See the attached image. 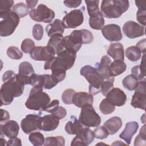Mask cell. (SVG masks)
<instances>
[{"label": "cell", "instance_id": "5", "mask_svg": "<svg viewBox=\"0 0 146 146\" xmlns=\"http://www.w3.org/2000/svg\"><path fill=\"white\" fill-rule=\"evenodd\" d=\"M80 74L89 83V94L95 95L100 92L102 84L104 80L95 67L90 65L84 66L81 68Z\"/></svg>", "mask_w": 146, "mask_h": 146}, {"label": "cell", "instance_id": "22", "mask_svg": "<svg viewBox=\"0 0 146 146\" xmlns=\"http://www.w3.org/2000/svg\"><path fill=\"white\" fill-rule=\"evenodd\" d=\"M107 53L114 60L123 61L124 59V47L121 43L116 42L111 43L108 47Z\"/></svg>", "mask_w": 146, "mask_h": 146}, {"label": "cell", "instance_id": "37", "mask_svg": "<svg viewBox=\"0 0 146 146\" xmlns=\"http://www.w3.org/2000/svg\"><path fill=\"white\" fill-rule=\"evenodd\" d=\"M63 36L61 34H55L50 37L48 42L47 43V46H49L53 48L55 51H56L57 47L61 43L63 39Z\"/></svg>", "mask_w": 146, "mask_h": 146}, {"label": "cell", "instance_id": "54", "mask_svg": "<svg viewBox=\"0 0 146 146\" xmlns=\"http://www.w3.org/2000/svg\"><path fill=\"white\" fill-rule=\"evenodd\" d=\"M1 117L0 121L1 123L3 121L5 122V121H7L10 119V114L7 111H6L3 109H1Z\"/></svg>", "mask_w": 146, "mask_h": 146}, {"label": "cell", "instance_id": "45", "mask_svg": "<svg viewBox=\"0 0 146 146\" xmlns=\"http://www.w3.org/2000/svg\"><path fill=\"white\" fill-rule=\"evenodd\" d=\"M31 85L34 86H40L43 87L44 82L43 75H38L34 74L31 76Z\"/></svg>", "mask_w": 146, "mask_h": 146}, {"label": "cell", "instance_id": "6", "mask_svg": "<svg viewBox=\"0 0 146 146\" xmlns=\"http://www.w3.org/2000/svg\"><path fill=\"white\" fill-rule=\"evenodd\" d=\"M0 35L2 37L11 35L19 23L20 18L14 11L0 15Z\"/></svg>", "mask_w": 146, "mask_h": 146}, {"label": "cell", "instance_id": "43", "mask_svg": "<svg viewBox=\"0 0 146 146\" xmlns=\"http://www.w3.org/2000/svg\"><path fill=\"white\" fill-rule=\"evenodd\" d=\"M44 82L43 88L46 90H50L54 87L58 83L53 79L51 75L43 74Z\"/></svg>", "mask_w": 146, "mask_h": 146}, {"label": "cell", "instance_id": "33", "mask_svg": "<svg viewBox=\"0 0 146 146\" xmlns=\"http://www.w3.org/2000/svg\"><path fill=\"white\" fill-rule=\"evenodd\" d=\"M11 11L15 13L19 18H23L29 14V9L24 3L19 2L15 4L11 9Z\"/></svg>", "mask_w": 146, "mask_h": 146}, {"label": "cell", "instance_id": "12", "mask_svg": "<svg viewBox=\"0 0 146 146\" xmlns=\"http://www.w3.org/2000/svg\"><path fill=\"white\" fill-rule=\"evenodd\" d=\"M124 34L129 38L133 39L141 36L145 34V26H143L135 21H128L123 26Z\"/></svg>", "mask_w": 146, "mask_h": 146}, {"label": "cell", "instance_id": "46", "mask_svg": "<svg viewBox=\"0 0 146 146\" xmlns=\"http://www.w3.org/2000/svg\"><path fill=\"white\" fill-rule=\"evenodd\" d=\"M114 80H104L102 84L100 92L104 96H106L107 93L113 88Z\"/></svg>", "mask_w": 146, "mask_h": 146}, {"label": "cell", "instance_id": "29", "mask_svg": "<svg viewBox=\"0 0 146 146\" xmlns=\"http://www.w3.org/2000/svg\"><path fill=\"white\" fill-rule=\"evenodd\" d=\"M141 52L136 46H130L125 50V56L130 61L136 62L141 58Z\"/></svg>", "mask_w": 146, "mask_h": 146}, {"label": "cell", "instance_id": "14", "mask_svg": "<svg viewBox=\"0 0 146 146\" xmlns=\"http://www.w3.org/2000/svg\"><path fill=\"white\" fill-rule=\"evenodd\" d=\"M102 33L104 37L110 42L119 41L123 36L120 26L116 24H109L103 26Z\"/></svg>", "mask_w": 146, "mask_h": 146}, {"label": "cell", "instance_id": "13", "mask_svg": "<svg viewBox=\"0 0 146 146\" xmlns=\"http://www.w3.org/2000/svg\"><path fill=\"white\" fill-rule=\"evenodd\" d=\"M41 117L39 115L29 114L21 122V127L24 133L29 134L39 129V123Z\"/></svg>", "mask_w": 146, "mask_h": 146}, {"label": "cell", "instance_id": "21", "mask_svg": "<svg viewBox=\"0 0 146 146\" xmlns=\"http://www.w3.org/2000/svg\"><path fill=\"white\" fill-rule=\"evenodd\" d=\"M93 102V95L86 92H75L72 99V104L79 108H81L86 104H92Z\"/></svg>", "mask_w": 146, "mask_h": 146}, {"label": "cell", "instance_id": "7", "mask_svg": "<svg viewBox=\"0 0 146 146\" xmlns=\"http://www.w3.org/2000/svg\"><path fill=\"white\" fill-rule=\"evenodd\" d=\"M79 120L86 127H97L101 123V117L92 104H86L81 107Z\"/></svg>", "mask_w": 146, "mask_h": 146}, {"label": "cell", "instance_id": "28", "mask_svg": "<svg viewBox=\"0 0 146 146\" xmlns=\"http://www.w3.org/2000/svg\"><path fill=\"white\" fill-rule=\"evenodd\" d=\"M139 80L134 75L131 74L126 76L122 80L123 87L129 91H133L136 89Z\"/></svg>", "mask_w": 146, "mask_h": 146}, {"label": "cell", "instance_id": "50", "mask_svg": "<svg viewBox=\"0 0 146 146\" xmlns=\"http://www.w3.org/2000/svg\"><path fill=\"white\" fill-rule=\"evenodd\" d=\"M145 14L146 10H138L136 13V19L143 26L146 25Z\"/></svg>", "mask_w": 146, "mask_h": 146}, {"label": "cell", "instance_id": "8", "mask_svg": "<svg viewBox=\"0 0 146 146\" xmlns=\"http://www.w3.org/2000/svg\"><path fill=\"white\" fill-rule=\"evenodd\" d=\"M30 18L36 22L50 23L55 17L54 11L44 4H40L36 9L29 11Z\"/></svg>", "mask_w": 146, "mask_h": 146}, {"label": "cell", "instance_id": "41", "mask_svg": "<svg viewBox=\"0 0 146 146\" xmlns=\"http://www.w3.org/2000/svg\"><path fill=\"white\" fill-rule=\"evenodd\" d=\"M75 92V91L71 88H67L65 90L62 95V99L63 102L66 104H72V96Z\"/></svg>", "mask_w": 146, "mask_h": 146}, {"label": "cell", "instance_id": "9", "mask_svg": "<svg viewBox=\"0 0 146 146\" xmlns=\"http://www.w3.org/2000/svg\"><path fill=\"white\" fill-rule=\"evenodd\" d=\"M146 101V83L145 80H141L139 82L135 89L134 94L132 96L131 105L135 108L145 110Z\"/></svg>", "mask_w": 146, "mask_h": 146}, {"label": "cell", "instance_id": "34", "mask_svg": "<svg viewBox=\"0 0 146 146\" xmlns=\"http://www.w3.org/2000/svg\"><path fill=\"white\" fill-rule=\"evenodd\" d=\"M29 140L34 146H41L44 144V137L42 133L39 132H34L30 134Z\"/></svg>", "mask_w": 146, "mask_h": 146}, {"label": "cell", "instance_id": "36", "mask_svg": "<svg viewBox=\"0 0 146 146\" xmlns=\"http://www.w3.org/2000/svg\"><path fill=\"white\" fill-rule=\"evenodd\" d=\"M7 56L14 60L21 59L23 57V52L15 46L9 47L6 51Z\"/></svg>", "mask_w": 146, "mask_h": 146}, {"label": "cell", "instance_id": "25", "mask_svg": "<svg viewBox=\"0 0 146 146\" xmlns=\"http://www.w3.org/2000/svg\"><path fill=\"white\" fill-rule=\"evenodd\" d=\"M145 55L143 54L140 65H137L133 67L131 69L132 75L136 77L139 81L145 80Z\"/></svg>", "mask_w": 146, "mask_h": 146}, {"label": "cell", "instance_id": "53", "mask_svg": "<svg viewBox=\"0 0 146 146\" xmlns=\"http://www.w3.org/2000/svg\"><path fill=\"white\" fill-rule=\"evenodd\" d=\"M136 46L140 50L141 52L143 53V54H145V51H146V39H143L141 40H140L139 42H137L136 43Z\"/></svg>", "mask_w": 146, "mask_h": 146}, {"label": "cell", "instance_id": "42", "mask_svg": "<svg viewBox=\"0 0 146 146\" xmlns=\"http://www.w3.org/2000/svg\"><path fill=\"white\" fill-rule=\"evenodd\" d=\"M94 136L96 139H104L108 137L109 135V133L107 129L103 125V126H98L94 130Z\"/></svg>", "mask_w": 146, "mask_h": 146}, {"label": "cell", "instance_id": "27", "mask_svg": "<svg viewBox=\"0 0 146 146\" xmlns=\"http://www.w3.org/2000/svg\"><path fill=\"white\" fill-rule=\"evenodd\" d=\"M104 24V19L101 11L89 18V25L94 30H101L103 27Z\"/></svg>", "mask_w": 146, "mask_h": 146}, {"label": "cell", "instance_id": "2", "mask_svg": "<svg viewBox=\"0 0 146 146\" xmlns=\"http://www.w3.org/2000/svg\"><path fill=\"white\" fill-rule=\"evenodd\" d=\"M52 59L45 62L44 69L52 70H60L66 71L74 64L76 52L72 50L64 49L56 54Z\"/></svg>", "mask_w": 146, "mask_h": 146}, {"label": "cell", "instance_id": "31", "mask_svg": "<svg viewBox=\"0 0 146 146\" xmlns=\"http://www.w3.org/2000/svg\"><path fill=\"white\" fill-rule=\"evenodd\" d=\"M43 145L44 146H50V145L64 146L65 145V139L62 136L47 137L45 139Z\"/></svg>", "mask_w": 146, "mask_h": 146}, {"label": "cell", "instance_id": "58", "mask_svg": "<svg viewBox=\"0 0 146 146\" xmlns=\"http://www.w3.org/2000/svg\"><path fill=\"white\" fill-rule=\"evenodd\" d=\"M7 141H6V140L5 139H3V138H2V137H1V145H7Z\"/></svg>", "mask_w": 146, "mask_h": 146}, {"label": "cell", "instance_id": "17", "mask_svg": "<svg viewBox=\"0 0 146 146\" xmlns=\"http://www.w3.org/2000/svg\"><path fill=\"white\" fill-rule=\"evenodd\" d=\"M1 135H5L9 139L17 136L19 131V127L18 123L13 120H9L4 124L0 125Z\"/></svg>", "mask_w": 146, "mask_h": 146}, {"label": "cell", "instance_id": "23", "mask_svg": "<svg viewBox=\"0 0 146 146\" xmlns=\"http://www.w3.org/2000/svg\"><path fill=\"white\" fill-rule=\"evenodd\" d=\"M103 126L107 129L109 135L115 134L122 126V120L118 116H113L107 120Z\"/></svg>", "mask_w": 146, "mask_h": 146}, {"label": "cell", "instance_id": "16", "mask_svg": "<svg viewBox=\"0 0 146 146\" xmlns=\"http://www.w3.org/2000/svg\"><path fill=\"white\" fill-rule=\"evenodd\" d=\"M106 96V99L115 106H123L127 101L125 94L119 88H113L107 93Z\"/></svg>", "mask_w": 146, "mask_h": 146}, {"label": "cell", "instance_id": "24", "mask_svg": "<svg viewBox=\"0 0 146 146\" xmlns=\"http://www.w3.org/2000/svg\"><path fill=\"white\" fill-rule=\"evenodd\" d=\"M46 31L49 37L55 34H62L64 31V27L62 21L56 19L52 23L48 24L46 27Z\"/></svg>", "mask_w": 146, "mask_h": 146}, {"label": "cell", "instance_id": "38", "mask_svg": "<svg viewBox=\"0 0 146 146\" xmlns=\"http://www.w3.org/2000/svg\"><path fill=\"white\" fill-rule=\"evenodd\" d=\"M146 141V134H145V125H144L141 128L139 133L136 136L134 141V145L141 146L145 145Z\"/></svg>", "mask_w": 146, "mask_h": 146}, {"label": "cell", "instance_id": "52", "mask_svg": "<svg viewBox=\"0 0 146 146\" xmlns=\"http://www.w3.org/2000/svg\"><path fill=\"white\" fill-rule=\"evenodd\" d=\"M7 145L8 146H14V145H22V141L20 139L15 137L14 138H11L9 140L7 143Z\"/></svg>", "mask_w": 146, "mask_h": 146}, {"label": "cell", "instance_id": "57", "mask_svg": "<svg viewBox=\"0 0 146 146\" xmlns=\"http://www.w3.org/2000/svg\"><path fill=\"white\" fill-rule=\"evenodd\" d=\"M127 144H125L123 143L121 141H116L115 143H113L112 144V145H125Z\"/></svg>", "mask_w": 146, "mask_h": 146}, {"label": "cell", "instance_id": "30", "mask_svg": "<svg viewBox=\"0 0 146 146\" xmlns=\"http://www.w3.org/2000/svg\"><path fill=\"white\" fill-rule=\"evenodd\" d=\"M99 110L104 115H108L112 113L115 110V106L110 102L107 99L105 98L100 102L99 105Z\"/></svg>", "mask_w": 146, "mask_h": 146}, {"label": "cell", "instance_id": "11", "mask_svg": "<svg viewBox=\"0 0 146 146\" xmlns=\"http://www.w3.org/2000/svg\"><path fill=\"white\" fill-rule=\"evenodd\" d=\"M30 54V57L34 60L46 62L55 56L56 52L53 48L47 45L35 47Z\"/></svg>", "mask_w": 146, "mask_h": 146}, {"label": "cell", "instance_id": "39", "mask_svg": "<svg viewBox=\"0 0 146 146\" xmlns=\"http://www.w3.org/2000/svg\"><path fill=\"white\" fill-rule=\"evenodd\" d=\"M13 0H1L0 1V15L11 11L14 6Z\"/></svg>", "mask_w": 146, "mask_h": 146}, {"label": "cell", "instance_id": "59", "mask_svg": "<svg viewBox=\"0 0 146 146\" xmlns=\"http://www.w3.org/2000/svg\"><path fill=\"white\" fill-rule=\"evenodd\" d=\"M141 121L143 122V123L145 124V113H144L143 115V116L141 117Z\"/></svg>", "mask_w": 146, "mask_h": 146}, {"label": "cell", "instance_id": "18", "mask_svg": "<svg viewBox=\"0 0 146 146\" xmlns=\"http://www.w3.org/2000/svg\"><path fill=\"white\" fill-rule=\"evenodd\" d=\"M59 119L55 116L46 115L41 117L39 123V130L44 131H51L55 130L59 125Z\"/></svg>", "mask_w": 146, "mask_h": 146}, {"label": "cell", "instance_id": "40", "mask_svg": "<svg viewBox=\"0 0 146 146\" xmlns=\"http://www.w3.org/2000/svg\"><path fill=\"white\" fill-rule=\"evenodd\" d=\"M21 46L22 51L26 54H30L35 47L34 41L30 38L25 39L22 42Z\"/></svg>", "mask_w": 146, "mask_h": 146}, {"label": "cell", "instance_id": "48", "mask_svg": "<svg viewBox=\"0 0 146 146\" xmlns=\"http://www.w3.org/2000/svg\"><path fill=\"white\" fill-rule=\"evenodd\" d=\"M59 101L58 99H54L52 100L47 106L44 111L52 113L54 111H55L58 108V107H59Z\"/></svg>", "mask_w": 146, "mask_h": 146}, {"label": "cell", "instance_id": "10", "mask_svg": "<svg viewBox=\"0 0 146 146\" xmlns=\"http://www.w3.org/2000/svg\"><path fill=\"white\" fill-rule=\"evenodd\" d=\"M83 21V11L80 9H75L67 13L62 22L64 29H74L81 25Z\"/></svg>", "mask_w": 146, "mask_h": 146}, {"label": "cell", "instance_id": "51", "mask_svg": "<svg viewBox=\"0 0 146 146\" xmlns=\"http://www.w3.org/2000/svg\"><path fill=\"white\" fill-rule=\"evenodd\" d=\"M63 3L64 5L70 8H76L80 6L82 3L81 1H70L66 0L63 1Z\"/></svg>", "mask_w": 146, "mask_h": 146}, {"label": "cell", "instance_id": "55", "mask_svg": "<svg viewBox=\"0 0 146 146\" xmlns=\"http://www.w3.org/2000/svg\"><path fill=\"white\" fill-rule=\"evenodd\" d=\"M136 6L137 7L138 10H146L145 1H135Z\"/></svg>", "mask_w": 146, "mask_h": 146}, {"label": "cell", "instance_id": "26", "mask_svg": "<svg viewBox=\"0 0 146 146\" xmlns=\"http://www.w3.org/2000/svg\"><path fill=\"white\" fill-rule=\"evenodd\" d=\"M126 68L125 63L120 60H114L110 65V70L112 77L121 74L126 70Z\"/></svg>", "mask_w": 146, "mask_h": 146}, {"label": "cell", "instance_id": "15", "mask_svg": "<svg viewBox=\"0 0 146 146\" xmlns=\"http://www.w3.org/2000/svg\"><path fill=\"white\" fill-rule=\"evenodd\" d=\"M111 62L110 58L107 55H104L102 57L100 62H97L95 64V68L103 80H115V78L112 76L110 70V65Z\"/></svg>", "mask_w": 146, "mask_h": 146}, {"label": "cell", "instance_id": "20", "mask_svg": "<svg viewBox=\"0 0 146 146\" xmlns=\"http://www.w3.org/2000/svg\"><path fill=\"white\" fill-rule=\"evenodd\" d=\"M139 124L136 121H129L126 123L124 129L119 135V137L124 140L127 145L131 144L132 136L136 133Z\"/></svg>", "mask_w": 146, "mask_h": 146}, {"label": "cell", "instance_id": "32", "mask_svg": "<svg viewBox=\"0 0 146 146\" xmlns=\"http://www.w3.org/2000/svg\"><path fill=\"white\" fill-rule=\"evenodd\" d=\"M99 2L98 0L95 1H88L86 0L85 3L87 5V9L88 14L90 17H92L100 12L99 10Z\"/></svg>", "mask_w": 146, "mask_h": 146}, {"label": "cell", "instance_id": "49", "mask_svg": "<svg viewBox=\"0 0 146 146\" xmlns=\"http://www.w3.org/2000/svg\"><path fill=\"white\" fill-rule=\"evenodd\" d=\"M52 115L55 116L56 117H57L58 119L60 120L63 119L67 115V111L65 108L62 107V106H59L58 108L54 111L52 113Z\"/></svg>", "mask_w": 146, "mask_h": 146}, {"label": "cell", "instance_id": "56", "mask_svg": "<svg viewBox=\"0 0 146 146\" xmlns=\"http://www.w3.org/2000/svg\"><path fill=\"white\" fill-rule=\"evenodd\" d=\"M26 2L27 3V6L29 9H33L36 5V4L38 3V1L37 0H35V1H33V0H27L26 1Z\"/></svg>", "mask_w": 146, "mask_h": 146}, {"label": "cell", "instance_id": "44", "mask_svg": "<svg viewBox=\"0 0 146 146\" xmlns=\"http://www.w3.org/2000/svg\"><path fill=\"white\" fill-rule=\"evenodd\" d=\"M33 36L36 40L42 39L43 35V27L40 24H36L33 28Z\"/></svg>", "mask_w": 146, "mask_h": 146}, {"label": "cell", "instance_id": "1", "mask_svg": "<svg viewBox=\"0 0 146 146\" xmlns=\"http://www.w3.org/2000/svg\"><path fill=\"white\" fill-rule=\"evenodd\" d=\"M16 74L12 70L6 71L2 76L4 82L0 90L1 106H7L12 103L14 98L20 96L23 92L24 86L17 82Z\"/></svg>", "mask_w": 146, "mask_h": 146}, {"label": "cell", "instance_id": "35", "mask_svg": "<svg viewBox=\"0 0 146 146\" xmlns=\"http://www.w3.org/2000/svg\"><path fill=\"white\" fill-rule=\"evenodd\" d=\"M23 75L31 76L33 74H35L33 67L31 64L29 62H23L19 65V72Z\"/></svg>", "mask_w": 146, "mask_h": 146}, {"label": "cell", "instance_id": "19", "mask_svg": "<svg viewBox=\"0 0 146 146\" xmlns=\"http://www.w3.org/2000/svg\"><path fill=\"white\" fill-rule=\"evenodd\" d=\"M72 121H68L64 127L66 132L70 135H78L82 133L83 131L88 127L83 125L76 117L74 116H71Z\"/></svg>", "mask_w": 146, "mask_h": 146}, {"label": "cell", "instance_id": "3", "mask_svg": "<svg viewBox=\"0 0 146 146\" xmlns=\"http://www.w3.org/2000/svg\"><path fill=\"white\" fill-rule=\"evenodd\" d=\"M50 100L49 95L43 92L42 87L34 86L25 102V106L29 110L39 111L40 113L44 111L45 108L50 103Z\"/></svg>", "mask_w": 146, "mask_h": 146}, {"label": "cell", "instance_id": "47", "mask_svg": "<svg viewBox=\"0 0 146 146\" xmlns=\"http://www.w3.org/2000/svg\"><path fill=\"white\" fill-rule=\"evenodd\" d=\"M31 76L23 75L20 74H16L15 79L17 82L23 86L27 84H31Z\"/></svg>", "mask_w": 146, "mask_h": 146}, {"label": "cell", "instance_id": "4", "mask_svg": "<svg viewBox=\"0 0 146 146\" xmlns=\"http://www.w3.org/2000/svg\"><path fill=\"white\" fill-rule=\"evenodd\" d=\"M129 7L127 0H103L101 2L100 10L103 17L112 19L120 17Z\"/></svg>", "mask_w": 146, "mask_h": 146}]
</instances>
